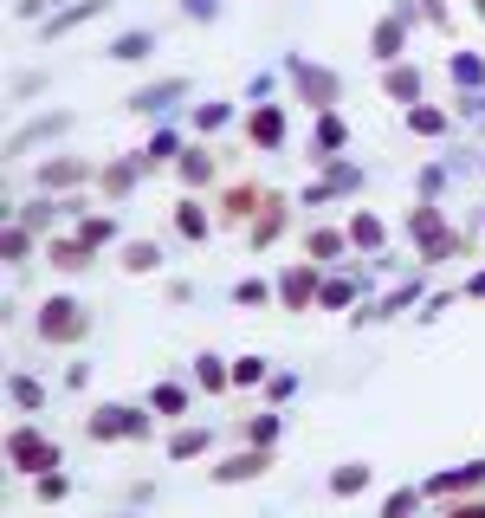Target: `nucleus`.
<instances>
[{
	"mask_svg": "<svg viewBox=\"0 0 485 518\" xmlns=\"http://www.w3.org/2000/svg\"><path fill=\"white\" fill-rule=\"evenodd\" d=\"M485 486V460H466V467H447V473H427L421 493L427 499H460V493H479Z\"/></svg>",
	"mask_w": 485,
	"mask_h": 518,
	"instance_id": "obj_21",
	"label": "nucleus"
},
{
	"mask_svg": "<svg viewBox=\"0 0 485 518\" xmlns=\"http://www.w3.org/2000/svg\"><path fill=\"white\" fill-rule=\"evenodd\" d=\"M317 169H324V175H317V182H324V188H330V195H337V201L363 195V182H369V169H363V162H350V156H330V162H317Z\"/></svg>",
	"mask_w": 485,
	"mask_h": 518,
	"instance_id": "obj_28",
	"label": "nucleus"
},
{
	"mask_svg": "<svg viewBox=\"0 0 485 518\" xmlns=\"http://www.w3.org/2000/svg\"><path fill=\"white\" fill-rule=\"evenodd\" d=\"M473 13H479V20H485V0H473Z\"/></svg>",
	"mask_w": 485,
	"mask_h": 518,
	"instance_id": "obj_59",
	"label": "nucleus"
},
{
	"mask_svg": "<svg viewBox=\"0 0 485 518\" xmlns=\"http://www.w3.org/2000/svg\"><path fill=\"white\" fill-rule=\"evenodd\" d=\"M285 136H291L285 104H246V143H253L259 156H279V149H285Z\"/></svg>",
	"mask_w": 485,
	"mask_h": 518,
	"instance_id": "obj_14",
	"label": "nucleus"
},
{
	"mask_svg": "<svg viewBox=\"0 0 485 518\" xmlns=\"http://www.w3.org/2000/svg\"><path fill=\"white\" fill-rule=\"evenodd\" d=\"M447 85L460 98H479L485 91V52H447Z\"/></svg>",
	"mask_w": 485,
	"mask_h": 518,
	"instance_id": "obj_30",
	"label": "nucleus"
},
{
	"mask_svg": "<svg viewBox=\"0 0 485 518\" xmlns=\"http://www.w3.org/2000/svg\"><path fill=\"white\" fill-rule=\"evenodd\" d=\"M207 447H214V428H201V421H182L169 434V460H201Z\"/></svg>",
	"mask_w": 485,
	"mask_h": 518,
	"instance_id": "obj_40",
	"label": "nucleus"
},
{
	"mask_svg": "<svg viewBox=\"0 0 485 518\" xmlns=\"http://www.w3.org/2000/svg\"><path fill=\"white\" fill-rule=\"evenodd\" d=\"M97 169H104V162H91V156H46L33 169V195H78V188H97Z\"/></svg>",
	"mask_w": 485,
	"mask_h": 518,
	"instance_id": "obj_8",
	"label": "nucleus"
},
{
	"mask_svg": "<svg viewBox=\"0 0 485 518\" xmlns=\"http://www.w3.org/2000/svg\"><path fill=\"white\" fill-rule=\"evenodd\" d=\"M460 305V292H434V298H421V311H414V324H440L447 311Z\"/></svg>",
	"mask_w": 485,
	"mask_h": 518,
	"instance_id": "obj_48",
	"label": "nucleus"
},
{
	"mask_svg": "<svg viewBox=\"0 0 485 518\" xmlns=\"http://www.w3.org/2000/svg\"><path fill=\"white\" fill-rule=\"evenodd\" d=\"M169 305H194V279H169Z\"/></svg>",
	"mask_w": 485,
	"mask_h": 518,
	"instance_id": "obj_54",
	"label": "nucleus"
},
{
	"mask_svg": "<svg viewBox=\"0 0 485 518\" xmlns=\"http://www.w3.org/2000/svg\"><path fill=\"white\" fill-rule=\"evenodd\" d=\"M182 149H188L182 124H162V130H149V143L136 149V156H143L149 169H175V162H182Z\"/></svg>",
	"mask_w": 485,
	"mask_h": 518,
	"instance_id": "obj_29",
	"label": "nucleus"
},
{
	"mask_svg": "<svg viewBox=\"0 0 485 518\" xmlns=\"http://www.w3.org/2000/svg\"><path fill=\"white\" fill-rule=\"evenodd\" d=\"M479 175H485V156H479Z\"/></svg>",
	"mask_w": 485,
	"mask_h": 518,
	"instance_id": "obj_60",
	"label": "nucleus"
},
{
	"mask_svg": "<svg viewBox=\"0 0 485 518\" xmlns=\"http://www.w3.org/2000/svg\"><path fill=\"white\" fill-rule=\"evenodd\" d=\"M46 402H52V389H46V376H33V370H13L7 376V408L13 415H46Z\"/></svg>",
	"mask_w": 485,
	"mask_h": 518,
	"instance_id": "obj_23",
	"label": "nucleus"
},
{
	"mask_svg": "<svg viewBox=\"0 0 485 518\" xmlns=\"http://www.w3.org/2000/svg\"><path fill=\"white\" fill-rule=\"evenodd\" d=\"M279 72H285V85L298 91L304 111H337V104H343V72H330V65L304 59V52H285Z\"/></svg>",
	"mask_w": 485,
	"mask_h": 518,
	"instance_id": "obj_5",
	"label": "nucleus"
},
{
	"mask_svg": "<svg viewBox=\"0 0 485 518\" xmlns=\"http://www.w3.org/2000/svg\"><path fill=\"white\" fill-rule=\"evenodd\" d=\"M156 46H162L156 26H123V33L104 46V59L110 65H149V59H156Z\"/></svg>",
	"mask_w": 485,
	"mask_h": 518,
	"instance_id": "obj_19",
	"label": "nucleus"
},
{
	"mask_svg": "<svg viewBox=\"0 0 485 518\" xmlns=\"http://www.w3.org/2000/svg\"><path fill=\"white\" fill-rule=\"evenodd\" d=\"M46 266L65 272V279H78V272L97 266V247H91L85 234H78V227H72V234H52V240H46Z\"/></svg>",
	"mask_w": 485,
	"mask_h": 518,
	"instance_id": "obj_15",
	"label": "nucleus"
},
{
	"mask_svg": "<svg viewBox=\"0 0 485 518\" xmlns=\"http://www.w3.org/2000/svg\"><path fill=\"white\" fill-rule=\"evenodd\" d=\"M220 13H227V0H182V20L188 26H214Z\"/></svg>",
	"mask_w": 485,
	"mask_h": 518,
	"instance_id": "obj_49",
	"label": "nucleus"
},
{
	"mask_svg": "<svg viewBox=\"0 0 485 518\" xmlns=\"http://www.w3.org/2000/svg\"><path fill=\"white\" fill-rule=\"evenodd\" d=\"M59 499H72V473H39L33 480V506H59Z\"/></svg>",
	"mask_w": 485,
	"mask_h": 518,
	"instance_id": "obj_45",
	"label": "nucleus"
},
{
	"mask_svg": "<svg viewBox=\"0 0 485 518\" xmlns=\"http://www.w3.org/2000/svg\"><path fill=\"white\" fill-rule=\"evenodd\" d=\"M117 7V0H72V7H59L46 26H39V46H59L65 33H78V26H91V20H104V13Z\"/></svg>",
	"mask_w": 485,
	"mask_h": 518,
	"instance_id": "obj_16",
	"label": "nucleus"
},
{
	"mask_svg": "<svg viewBox=\"0 0 485 518\" xmlns=\"http://www.w3.org/2000/svg\"><path fill=\"white\" fill-rule=\"evenodd\" d=\"M169 227H175V240H188V247H201L207 234H214V214H207V201H175L169 208Z\"/></svg>",
	"mask_w": 485,
	"mask_h": 518,
	"instance_id": "obj_25",
	"label": "nucleus"
},
{
	"mask_svg": "<svg viewBox=\"0 0 485 518\" xmlns=\"http://www.w3.org/2000/svg\"><path fill=\"white\" fill-rule=\"evenodd\" d=\"M188 98H194V85H188L182 72H175V78H149V85H136L130 98H123V111H136V117H156V124H169V117L182 111Z\"/></svg>",
	"mask_w": 485,
	"mask_h": 518,
	"instance_id": "obj_9",
	"label": "nucleus"
},
{
	"mask_svg": "<svg viewBox=\"0 0 485 518\" xmlns=\"http://www.w3.org/2000/svg\"><path fill=\"white\" fill-rule=\"evenodd\" d=\"M343 149H350V124H343V111H317L311 136H304V156L330 162V156H343Z\"/></svg>",
	"mask_w": 485,
	"mask_h": 518,
	"instance_id": "obj_18",
	"label": "nucleus"
},
{
	"mask_svg": "<svg viewBox=\"0 0 485 518\" xmlns=\"http://www.w3.org/2000/svg\"><path fill=\"white\" fill-rule=\"evenodd\" d=\"M272 383V357H233V389H266Z\"/></svg>",
	"mask_w": 485,
	"mask_h": 518,
	"instance_id": "obj_43",
	"label": "nucleus"
},
{
	"mask_svg": "<svg viewBox=\"0 0 485 518\" xmlns=\"http://www.w3.org/2000/svg\"><path fill=\"white\" fill-rule=\"evenodd\" d=\"M175 182H182V188H214V182H220V156H214V149H201V136L182 149V162H175Z\"/></svg>",
	"mask_w": 485,
	"mask_h": 518,
	"instance_id": "obj_24",
	"label": "nucleus"
},
{
	"mask_svg": "<svg viewBox=\"0 0 485 518\" xmlns=\"http://www.w3.org/2000/svg\"><path fill=\"white\" fill-rule=\"evenodd\" d=\"M46 247V234H33V227H20V221H7V240H0V253H7V266L20 272V266H33V253Z\"/></svg>",
	"mask_w": 485,
	"mask_h": 518,
	"instance_id": "obj_39",
	"label": "nucleus"
},
{
	"mask_svg": "<svg viewBox=\"0 0 485 518\" xmlns=\"http://www.w3.org/2000/svg\"><path fill=\"white\" fill-rule=\"evenodd\" d=\"M149 408H156V415H169V421H182V415H194V389L182 383V376H169V383L149 389Z\"/></svg>",
	"mask_w": 485,
	"mask_h": 518,
	"instance_id": "obj_35",
	"label": "nucleus"
},
{
	"mask_svg": "<svg viewBox=\"0 0 485 518\" xmlns=\"http://www.w3.org/2000/svg\"><path fill=\"white\" fill-rule=\"evenodd\" d=\"M460 298H485V266H479V272H473V279H466V285H460Z\"/></svg>",
	"mask_w": 485,
	"mask_h": 518,
	"instance_id": "obj_56",
	"label": "nucleus"
},
{
	"mask_svg": "<svg viewBox=\"0 0 485 518\" xmlns=\"http://www.w3.org/2000/svg\"><path fill=\"white\" fill-rule=\"evenodd\" d=\"M414 26H421V0H395V7H388L382 20L369 26V59H376L382 72H388V65H401V52H408V33H414Z\"/></svg>",
	"mask_w": 485,
	"mask_h": 518,
	"instance_id": "obj_6",
	"label": "nucleus"
},
{
	"mask_svg": "<svg viewBox=\"0 0 485 518\" xmlns=\"http://www.w3.org/2000/svg\"><path fill=\"white\" fill-rule=\"evenodd\" d=\"M233 434H240V447H279V434H285V408H259V415H246Z\"/></svg>",
	"mask_w": 485,
	"mask_h": 518,
	"instance_id": "obj_32",
	"label": "nucleus"
},
{
	"mask_svg": "<svg viewBox=\"0 0 485 518\" xmlns=\"http://www.w3.org/2000/svg\"><path fill=\"white\" fill-rule=\"evenodd\" d=\"M123 506L149 512V506H156V480H130V486H123Z\"/></svg>",
	"mask_w": 485,
	"mask_h": 518,
	"instance_id": "obj_51",
	"label": "nucleus"
},
{
	"mask_svg": "<svg viewBox=\"0 0 485 518\" xmlns=\"http://www.w3.org/2000/svg\"><path fill=\"white\" fill-rule=\"evenodd\" d=\"M266 201H272V195H266L259 182H233L227 195H220V221H227V227H253Z\"/></svg>",
	"mask_w": 485,
	"mask_h": 518,
	"instance_id": "obj_22",
	"label": "nucleus"
},
{
	"mask_svg": "<svg viewBox=\"0 0 485 518\" xmlns=\"http://www.w3.org/2000/svg\"><path fill=\"white\" fill-rule=\"evenodd\" d=\"M401 234H408L414 247H421L427 266H440V259H466V253H473V240L453 234V221H447V208H440V201H414V214L401 221Z\"/></svg>",
	"mask_w": 485,
	"mask_h": 518,
	"instance_id": "obj_2",
	"label": "nucleus"
},
{
	"mask_svg": "<svg viewBox=\"0 0 485 518\" xmlns=\"http://www.w3.org/2000/svg\"><path fill=\"white\" fill-rule=\"evenodd\" d=\"M156 434V408L149 402H104L85 415V441L91 447H117V441H149Z\"/></svg>",
	"mask_w": 485,
	"mask_h": 518,
	"instance_id": "obj_3",
	"label": "nucleus"
},
{
	"mask_svg": "<svg viewBox=\"0 0 485 518\" xmlns=\"http://www.w3.org/2000/svg\"><path fill=\"white\" fill-rule=\"evenodd\" d=\"M421 499H427L421 486H395V493L382 499V518H414V512H421Z\"/></svg>",
	"mask_w": 485,
	"mask_h": 518,
	"instance_id": "obj_46",
	"label": "nucleus"
},
{
	"mask_svg": "<svg viewBox=\"0 0 485 518\" xmlns=\"http://www.w3.org/2000/svg\"><path fill=\"white\" fill-rule=\"evenodd\" d=\"M227 298H233L240 311H266V305H279V285H272V279H253V272H246V279L227 285Z\"/></svg>",
	"mask_w": 485,
	"mask_h": 518,
	"instance_id": "obj_38",
	"label": "nucleus"
},
{
	"mask_svg": "<svg viewBox=\"0 0 485 518\" xmlns=\"http://www.w3.org/2000/svg\"><path fill=\"white\" fill-rule=\"evenodd\" d=\"M46 85H52V78H46V65H39V72H20V78H13V85H7V98H13V104L46 98Z\"/></svg>",
	"mask_w": 485,
	"mask_h": 518,
	"instance_id": "obj_47",
	"label": "nucleus"
},
{
	"mask_svg": "<svg viewBox=\"0 0 485 518\" xmlns=\"http://www.w3.org/2000/svg\"><path fill=\"white\" fill-rule=\"evenodd\" d=\"M304 259H317V266H350L356 247H350V227H304Z\"/></svg>",
	"mask_w": 485,
	"mask_h": 518,
	"instance_id": "obj_17",
	"label": "nucleus"
},
{
	"mask_svg": "<svg viewBox=\"0 0 485 518\" xmlns=\"http://www.w3.org/2000/svg\"><path fill=\"white\" fill-rule=\"evenodd\" d=\"M427 298V279L421 272H408L401 285H388V292H376V298H363V305L350 311V331H369V324H395L401 311H414Z\"/></svg>",
	"mask_w": 485,
	"mask_h": 518,
	"instance_id": "obj_7",
	"label": "nucleus"
},
{
	"mask_svg": "<svg viewBox=\"0 0 485 518\" xmlns=\"http://www.w3.org/2000/svg\"><path fill=\"white\" fill-rule=\"evenodd\" d=\"M369 480H376V473H369V460H337V467H330V480H324V493H330V499H356V493H369Z\"/></svg>",
	"mask_w": 485,
	"mask_h": 518,
	"instance_id": "obj_33",
	"label": "nucleus"
},
{
	"mask_svg": "<svg viewBox=\"0 0 485 518\" xmlns=\"http://www.w3.org/2000/svg\"><path fill=\"white\" fill-rule=\"evenodd\" d=\"M233 117H240V104H233V98H207V104H194V111H188V130L194 136H220Z\"/></svg>",
	"mask_w": 485,
	"mask_h": 518,
	"instance_id": "obj_34",
	"label": "nucleus"
},
{
	"mask_svg": "<svg viewBox=\"0 0 485 518\" xmlns=\"http://www.w3.org/2000/svg\"><path fill=\"white\" fill-rule=\"evenodd\" d=\"M85 383H91V363H65V389H72V395H78V389H85Z\"/></svg>",
	"mask_w": 485,
	"mask_h": 518,
	"instance_id": "obj_53",
	"label": "nucleus"
},
{
	"mask_svg": "<svg viewBox=\"0 0 485 518\" xmlns=\"http://www.w3.org/2000/svg\"><path fill=\"white\" fill-rule=\"evenodd\" d=\"M453 182H460V169H453V162L440 156V162H427V169L414 175V195H421V201H440V195H447Z\"/></svg>",
	"mask_w": 485,
	"mask_h": 518,
	"instance_id": "obj_41",
	"label": "nucleus"
},
{
	"mask_svg": "<svg viewBox=\"0 0 485 518\" xmlns=\"http://www.w3.org/2000/svg\"><path fill=\"white\" fill-rule=\"evenodd\" d=\"M78 234H85L97 253H104V247H123V240H130V234H123V221H117V214H85V221H78Z\"/></svg>",
	"mask_w": 485,
	"mask_h": 518,
	"instance_id": "obj_42",
	"label": "nucleus"
},
{
	"mask_svg": "<svg viewBox=\"0 0 485 518\" xmlns=\"http://www.w3.org/2000/svg\"><path fill=\"white\" fill-rule=\"evenodd\" d=\"M7 467H13V480H39V473H59L65 454L39 421H13L7 428Z\"/></svg>",
	"mask_w": 485,
	"mask_h": 518,
	"instance_id": "obj_4",
	"label": "nucleus"
},
{
	"mask_svg": "<svg viewBox=\"0 0 485 518\" xmlns=\"http://www.w3.org/2000/svg\"><path fill=\"white\" fill-rule=\"evenodd\" d=\"M401 124H408V136H427V143H434V136L453 130V111L447 104H414V111H401Z\"/></svg>",
	"mask_w": 485,
	"mask_h": 518,
	"instance_id": "obj_36",
	"label": "nucleus"
},
{
	"mask_svg": "<svg viewBox=\"0 0 485 518\" xmlns=\"http://www.w3.org/2000/svg\"><path fill=\"white\" fill-rule=\"evenodd\" d=\"M304 395V376L298 370H272V383H266V408H291Z\"/></svg>",
	"mask_w": 485,
	"mask_h": 518,
	"instance_id": "obj_44",
	"label": "nucleus"
},
{
	"mask_svg": "<svg viewBox=\"0 0 485 518\" xmlns=\"http://www.w3.org/2000/svg\"><path fill=\"white\" fill-rule=\"evenodd\" d=\"M479 227H485V214H479Z\"/></svg>",
	"mask_w": 485,
	"mask_h": 518,
	"instance_id": "obj_61",
	"label": "nucleus"
},
{
	"mask_svg": "<svg viewBox=\"0 0 485 518\" xmlns=\"http://www.w3.org/2000/svg\"><path fill=\"white\" fill-rule=\"evenodd\" d=\"M110 518H143V512H136V506H117V512H110Z\"/></svg>",
	"mask_w": 485,
	"mask_h": 518,
	"instance_id": "obj_58",
	"label": "nucleus"
},
{
	"mask_svg": "<svg viewBox=\"0 0 485 518\" xmlns=\"http://www.w3.org/2000/svg\"><path fill=\"white\" fill-rule=\"evenodd\" d=\"M117 266L123 272H130V279H149V272H162V266H169V253H162V240H123V247H117Z\"/></svg>",
	"mask_w": 485,
	"mask_h": 518,
	"instance_id": "obj_27",
	"label": "nucleus"
},
{
	"mask_svg": "<svg viewBox=\"0 0 485 518\" xmlns=\"http://www.w3.org/2000/svg\"><path fill=\"white\" fill-rule=\"evenodd\" d=\"M382 98H388V104H401V111L427 104V72H421V65H408V59L388 65V72H382Z\"/></svg>",
	"mask_w": 485,
	"mask_h": 518,
	"instance_id": "obj_20",
	"label": "nucleus"
},
{
	"mask_svg": "<svg viewBox=\"0 0 485 518\" xmlns=\"http://www.w3.org/2000/svg\"><path fill=\"white\" fill-rule=\"evenodd\" d=\"M78 130V117L72 111H46V117H33V124H20L7 136V162H26L33 149H46V143H59V136H72Z\"/></svg>",
	"mask_w": 485,
	"mask_h": 518,
	"instance_id": "obj_11",
	"label": "nucleus"
},
{
	"mask_svg": "<svg viewBox=\"0 0 485 518\" xmlns=\"http://www.w3.org/2000/svg\"><path fill=\"white\" fill-rule=\"evenodd\" d=\"M285 227H291V201H285V195H272V201H266V208H259V221H253V227H246V247H253V253H266V247H272V240H279V234H285Z\"/></svg>",
	"mask_w": 485,
	"mask_h": 518,
	"instance_id": "obj_26",
	"label": "nucleus"
},
{
	"mask_svg": "<svg viewBox=\"0 0 485 518\" xmlns=\"http://www.w3.org/2000/svg\"><path fill=\"white\" fill-rule=\"evenodd\" d=\"M91 331H97V311L85 305V298H72V292L39 298V311H33V337H39L46 350H72V344H85Z\"/></svg>",
	"mask_w": 485,
	"mask_h": 518,
	"instance_id": "obj_1",
	"label": "nucleus"
},
{
	"mask_svg": "<svg viewBox=\"0 0 485 518\" xmlns=\"http://www.w3.org/2000/svg\"><path fill=\"white\" fill-rule=\"evenodd\" d=\"M447 518H485V506H453Z\"/></svg>",
	"mask_w": 485,
	"mask_h": 518,
	"instance_id": "obj_57",
	"label": "nucleus"
},
{
	"mask_svg": "<svg viewBox=\"0 0 485 518\" xmlns=\"http://www.w3.org/2000/svg\"><path fill=\"white\" fill-rule=\"evenodd\" d=\"M421 20L427 26H447V0H421Z\"/></svg>",
	"mask_w": 485,
	"mask_h": 518,
	"instance_id": "obj_55",
	"label": "nucleus"
},
{
	"mask_svg": "<svg viewBox=\"0 0 485 518\" xmlns=\"http://www.w3.org/2000/svg\"><path fill=\"white\" fill-rule=\"evenodd\" d=\"M266 473H272V447H233L227 460L207 467V480L214 486H253V480H266Z\"/></svg>",
	"mask_w": 485,
	"mask_h": 518,
	"instance_id": "obj_13",
	"label": "nucleus"
},
{
	"mask_svg": "<svg viewBox=\"0 0 485 518\" xmlns=\"http://www.w3.org/2000/svg\"><path fill=\"white\" fill-rule=\"evenodd\" d=\"M194 389H201V395H227L233 389V363L214 357V350H201V357H194Z\"/></svg>",
	"mask_w": 485,
	"mask_h": 518,
	"instance_id": "obj_37",
	"label": "nucleus"
},
{
	"mask_svg": "<svg viewBox=\"0 0 485 518\" xmlns=\"http://www.w3.org/2000/svg\"><path fill=\"white\" fill-rule=\"evenodd\" d=\"M343 227H350V247H356V253H369V259H376V253H388V221H382V214L356 208Z\"/></svg>",
	"mask_w": 485,
	"mask_h": 518,
	"instance_id": "obj_31",
	"label": "nucleus"
},
{
	"mask_svg": "<svg viewBox=\"0 0 485 518\" xmlns=\"http://www.w3.org/2000/svg\"><path fill=\"white\" fill-rule=\"evenodd\" d=\"M324 272H330V266H317V259H291V266L272 272V285H279V311H317Z\"/></svg>",
	"mask_w": 485,
	"mask_h": 518,
	"instance_id": "obj_10",
	"label": "nucleus"
},
{
	"mask_svg": "<svg viewBox=\"0 0 485 518\" xmlns=\"http://www.w3.org/2000/svg\"><path fill=\"white\" fill-rule=\"evenodd\" d=\"M143 182H149V162L136 156V149H123L117 162H104V169H97V195H104L110 208H123V201H130Z\"/></svg>",
	"mask_w": 485,
	"mask_h": 518,
	"instance_id": "obj_12",
	"label": "nucleus"
},
{
	"mask_svg": "<svg viewBox=\"0 0 485 518\" xmlns=\"http://www.w3.org/2000/svg\"><path fill=\"white\" fill-rule=\"evenodd\" d=\"M279 78H285V72H253V78H246V98H253V104H272Z\"/></svg>",
	"mask_w": 485,
	"mask_h": 518,
	"instance_id": "obj_50",
	"label": "nucleus"
},
{
	"mask_svg": "<svg viewBox=\"0 0 485 518\" xmlns=\"http://www.w3.org/2000/svg\"><path fill=\"white\" fill-rule=\"evenodd\" d=\"M330 201H337V195H330L324 182H304V188H298V208H330Z\"/></svg>",
	"mask_w": 485,
	"mask_h": 518,
	"instance_id": "obj_52",
	"label": "nucleus"
}]
</instances>
